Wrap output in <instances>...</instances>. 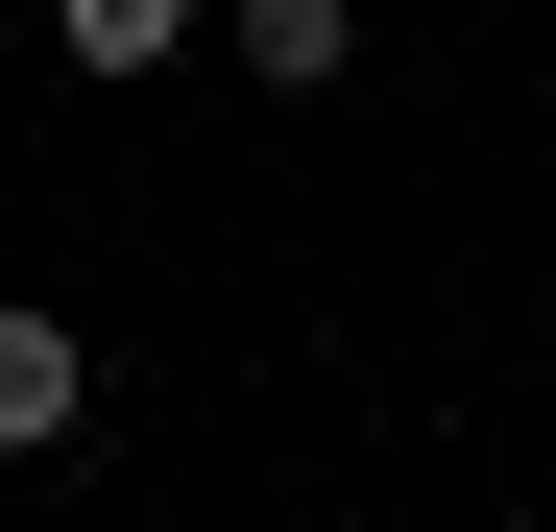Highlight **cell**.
I'll list each match as a JSON object with an SVG mask.
<instances>
[{
    "mask_svg": "<svg viewBox=\"0 0 556 532\" xmlns=\"http://www.w3.org/2000/svg\"><path fill=\"white\" fill-rule=\"evenodd\" d=\"M73 411H98L73 315H49V291H0V460H73Z\"/></svg>",
    "mask_w": 556,
    "mask_h": 532,
    "instance_id": "obj_1",
    "label": "cell"
},
{
    "mask_svg": "<svg viewBox=\"0 0 556 532\" xmlns=\"http://www.w3.org/2000/svg\"><path fill=\"white\" fill-rule=\"evenodd\" d=\"M242 73H266V98H339L363 25H339V0H242Z\"/></svg>",
    "mask_w": 556,
    "mask_h": 532,
    "instance_id": "obj_2",
    "label": "cell"
}]
</instances>
